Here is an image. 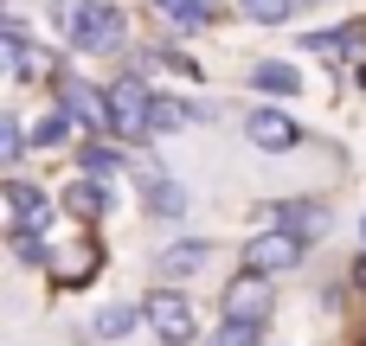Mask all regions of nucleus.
<instances>
[{"label": "nucleus", "instance_id": "obj_1", "mask_svg": "<svg viewBox=\"0 0 366 346\" xmlns=\"http://www.w3.org/2000/svg\"><path fill=\"white\" fill-rule=\"evenodd\" d=\"M103 103H109V135H122V141L154 135V96H148L142 77H116V83L103 90Z\"/></svg>", "mask_w": 366, "mask_h": 346}, {"label": "nucleus", "instance_id": "obj_2", "mask_svg": "<svg viewBox=\"0 0 366 346\" xmlns=\"http://www.w3.org/2000/svg\"><path fill=\"white\" fill-rule=\"evenodd\" d=\"M302 238L296 231H283V225H270V231H257L251 244H244V270H257V276H277V270H296L302 263Z\"/></svg>", "mask_w": 366, "mask_h": 346}, {"label": "nucleus", "instance_id": "obj_3", "mask_svg": "<svg viewBox=\"0 0 366 346\" xmlns=\"http://www.w3.org/2000/svg\"><path fill=\"white\" fill-rule=\"evenodd\" d=\"M122 26H129V19H122V6L90 0V6L77 13V26H71V45H77V51H90V58H97V51H116V45H122Z\"/></svg>", "mask_w": 366, "mask_h": 346}, {"label": "nucleus", "instance_id": "obj_4", "mask_svg": "<svg viewBox=\"0 0 366 346\" xmlns=\"http://www.w3.org/2000/svg\"><path fill=\"white\" fill-rule=\"evenodd\" d=\"M142 321L154 327V340H161V346H193V334H199L187 295H154V302L142 308Z\"/></svg>", "mask_w": 366, "mask_h": 346}, {"label": "nucleus", "instance_id": "obj_5", "mask_svg": "<svg viewBox=\"0 0 366 346\" xmlns=\"http://www.w3.org/2000/svg\"><path fill=\"white\" fill-rule=\"evenodd\" d=\"M244 135H251V148H264V154H290V148L302 141V128H296L283 109H251Z\"/></svg>", "mask_w": 366, "mask_h": 346}, {"label": "nucleus", "instance_id": "obj_6", "mask_svg": "<svg viewBox=\"0 0 366 346\" xmlns=\"http://www.w3.org/2000/svg\"><path fill=\"white\" fill-rule=\"evenodd\" d=\"M264 315H270V289H264L257 270H244V276L225 289V321H264Z\"/></svg>", "mask_w": 366, "mask_h": 346}, {"label": "nucleus", "instance_id": "obj_7", "mask_svg": "<svg viewBox=\"0 0 366 346\" xmlns=\"http://www.w3.org/2000/svg\"><path fill=\"white\" fill-rule=\"evenodd\" d=\"M6 199H13V225H32V231L51 225V199H45L32 180H6Z\"/></svg>", "mask_w": 366, "mask_h": 346}, {"label": "nucleus", "instance_id": "obj_8", "mask_svg": "<svg viewBox=\"0 0 366 346\" xmlns=\"http://www.w3.org/2000/svg\"><path fill=\"white\" fill-rule=\"evenodd\" d=\"M277 225H283V231H296L302 244H315V238H328V225H335V218H328V205L296 199V205H283V212H277Z\"/></svg>", "mask_w": 366, "mask_h": 346}, {"label": "nucleus", "instance_id": "obj_9", "mask_svg": "<svg viewBox=\"0 0 366 346\" xmlns=\"http://www.w3.org/2000/svg\"><path fill=\"white\" fill-rule=\"evenodd\" d=\"M77 128H84V122H77V116H71V109L58 103V109H45V116L32 122V148H64V141H71Z\"/></svg>", "mask_w": 366, "mask_h": 346}, {"label": "nucleus", "instance_id": "obj_10", "mask_svg": "<svg viewBox=\"0 0 366 346\" xmlns=\"http://www.w3.org/2000/svg\"><path fill=\"white\" fill-rule=\"evenodd\" d=\"M206 257H212V244H206V238H187V244H167L154 270H161V276H187V270H199Z\"/></svg>", "mask_w": 366, "mask_h": 346}, {"label": "nucleus", "instance_id": "obj_11", "mask_svg": "<svg viewBox=\"0 0 366 346\" xmlns=\"http://www.w3.org/2000/svg\"><path fill=\"white\" fill-rule=\"evenodd\" d=\"M64 212H77V218H103V212H109V186H97V180H77V186L64 193Z\"/></svg>", "mask_w": 366, "mask_h": 346}, {"label": "nucleus", "instance_id": "obj_12", "mask_svg": "<svg viewBox=\"0 0 366 346\" xmlns=\"http://www.w3.org/2000/svg\"><path fill=\"white\" fill-rule=\"evenodd\" d=\"M251 83H257L264 96H296V90H302V77H296L290 64H277V58H270V64H257V71H251Z\"/></svg>", "mask_w": 366, "mask_h": 346}, {"label": "nucleus", "instance_id": "obj_13", "mask_svg": "<svg viewBox=\"0 0 366 346\" xmlns=\"http://www.w3.org/2000/svg\"><path fill=\"white\" fill-rule=\"evenodd\" d=\"M148 212H161V218H180V212H187V193H180L174 180H148Z\"/></svg>", "mask_w": 366, "mask_h": 346}, {"label": "nucleus", "instance_id": "obj_14", "mask_svg": "<svg viewBox=\"0 0 366 346\" xmlns=\"http://www.w3.org/2000/svg\"><path fill=\"white\" fill-rule=\"evenodd\" d=\"M257 340H264V321H225L206 346H257Z\"/></svg>", "mask_w": 366, "mask_h": 346}, {"label": "nucleus", "instance_id": "obj_15", "mask_svg": "<svg viewBox=\"0 0 366 346\" xmlns=\"http://www.w3.org/2000/svg\"><path fill=\"white\" fill-rule=\"evenodd\" d=\"M167 19H180V26H206L212 19V0H154Z\"/></svg>", "mask_w": 366, "mask_h": 346}, {"label": "nucleus", "instance_id": "obj_16", "mask_svg": "<svg viewBox=\"0 0 366 346\" xmlns=\"http://www.w3.org/2000/svg\"><path fill=\"white\" fill-rule=\"evenodd\" d=\"M6 238H13V257H19V263H45V244H39L45 231H32V225H13Z\"/></svg>", "mask_w": 366, "mask_h": 346}, {"label": "nucleus", "instance_id": "obj_17", "mask_svg": "<svg viewBox=\"0 0 366 346\" xmlns=\"http://www.w3.org/2000/svg\"><path fill=\"white\" fill-rule=\"evenodd\" d=\"M244 13H251L257 26H283V19L296 13V0H244Z\"/></svg>", "mask_w": 366, "mask_h": 346}, {"label": "nucleus", "instance_id": "obj_18", "mask_svg": "<svg viewBox=\"0 0 366 346\" xmlns=\"http://www.w3.org/2000/svg\"><path fill=\"white\" fill-rule=\"evenodd\" d=\"M129 327H135V308H103V315H97V334H103V340H122Z\"/></svg>", "mask_w": 366, "mask_h": 346}, {"label": "nucleus", "instance_id": "obj_19", "mask_svg": "<svg viewBox=\"0 0 366 346\" xmlns=\"http://www.w3.org/2000/svg\"><path fill=\"white\" fill-rule=\"evenodd\" d=\"M84 167H90V173H116V148L90 141V148H84Z\"/></svg>", "mask_w": 366, "mask_h": 346}, {"label": "nucleus", "instance_id": "obj_20", "mask_svg": "<svg viewBox=\"0 0 366 346\" xmlns=\"http://www.w3.org/2000/svg\"><path fill=\"white\" fill-rule=\"evenodd\" d=\"M354 289H366V250L354 257Z\"/></svg>", "mask_w": 366, "mask_h": 346}, {"label": "nucleus", "instance_id": "obj_21", "mask_svg": "<svg viewBox=\"0 0 366 346\" xmlns=\"http://www.w3.org/2000/svg\"><path fill=\"white\" fill-rule=\"evenodd\" d=\"M360 238H366V225H360Z\"/></svg>", "mask_w": 366, "mask_h": 346}, {"label": "nucleus", "instance_id": "obj_22", "mask_svg": "<svg viewBox=\"0 0 366 346\" xmlns=\"http://www.w3.org/2000/svg\"><path fill=\"white\" fill-rule=\"evenodd\" d=\"M360 346H366V334H360Z\"/></svg>", "mask_w": 366, "mask_h": 346}]
</instances>
